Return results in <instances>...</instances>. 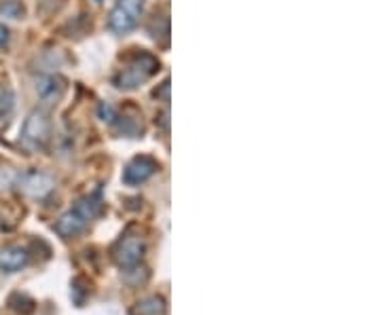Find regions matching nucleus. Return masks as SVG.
<instances>
[{"label":"nucleus","mask_w":381,"mask_h":315,"mask_svg":"<svg viewBox=\"0 0 381 315\" xmlns=\"http://www.w3.org/2000/svg\"><path fill=\"white\" fill-rule=\"evenodd\" d=\"M159 72V60L151 53H136L126 68H121L115 76V87L117 89H126L131 91L136 87H140L142 83H146L153 74Z\"/></svg>","instance_id":"nucleus-1"},{"label":"nucleus","mask_w":381,"mask_h":315,"mask_svg":"<svg viewBox=\"0 0 381 315\" xmlns=\"http://www.w3.org/2000/svg\"><path fill=\"white\" fill-rule=\"evenodd\" d=\"M51 140V119L43 108L32 110L21 127V142L30 150H45Z\"/></svg>","instance_id":"nucleus-2"},{"label":"nucleus","mask_w":381,"mask_h":315,"mask_svg":"<svg viewBox=\"0 0 381 315\" xmlns=\"http://www.w3.org/2000/svg\"><path fill=\"white\" fill-rule=\"evenodd\" d=\"M144 250H146L144 237H142L140 233L127 231V233H123V235L115 242V246H113V250H111V256H113V260H115L117 267H121V269H133V267L140 264V260H142V256H144Z\"/></svg>","instance_id":"nucleus-3"},{"label":"nucleus","mask_w":381,"mask_h":315,"mask_svg":"<svg viewBox=\"0 0 381 315\" xmlns=\"http://www.w3.org/2000/svg\"><path fill=\"white\" fill-rule=\"evenodd\" d=\"M142 11L144 0H117L108 17V28L115 34H129L138 26Z\"/></svg>","instance_id":"nucleus-4"},{"label":"nucleus","mask_w":381,"mask_h":315,"mask_svg":"<svg viewBox=\"0 0 381 315\" xmlns=\"http://www.w3.org/2000/svg\"><path fill=\"white\" fill-rule=\"evenodd\" d=\"M159 172V163L153 159V157H146V155H140V157H133L123 170V182L129 187H138L146 180H151L155 174Z\"/></svg>","instance_id":"nucleus-5"},{"label":"nucleus","mask_w":381,"mask_h":315,"mask_svg":"<svg viewBox=\"0 0 381 315\" xmlns=\"http://www.w3.org/2000/svg\"><path fill=\"white\" fill-rule=\"evenodd\" d=\"M54 187H56L54 178L43 172H28L19 178V189L34 199H45L54 190Z\"/></svg>","instance_id":"nucleus-6"},{"label":"nucleus","mask_w":381,"mask_h":315,"mask_svg":"<svg viewBox=\"0 0 381 315\" xmlns=\"http://www.w3.org/2000/svg\"><path fill=\"white\" fill-rule=\"evenodd\" d=\"M36 93L47 104H58L66 93V81L58 74H45L36 81Z\"/></svg>","instance_id":"nucleus-7"},{"label":"nucleus","mask_w":381,"mask_h":315,"mask_svg":"<svg viewBox=\"0 0 381 315\" xmlns=\"http://www.w3.org/2000/svg\"><path fill=\"white\" fill-rule=\"evenodd\" d=\"M87 224H89V220L76 207H72L70 212H66L62 218L56 222V233L64 239H72V237L81 235L87 229Z\"/></svg>","instance_id":"nucleus-8"},{"label":"nucleus","mask_w":381,"mask_h":315,"mask_svg":"<svg viewBox=\"0 0 381 315\" xmlns=\"http://www.w3.org/2000/svg\"><path fill=\"white\" fill-rule=\"evenodd\" d=\"M28 264V252L19 246H6L0 250V269L6 273L21 271Z\"/></svg>","instance_id":"nucleus-9"},{"label":"nucleus","mask_w":381,"mask_h":315,"mask_svg":"<svg viewBox=\"0 0 381 315\" xmlns=\"http://www.w3.org/2000/svg\"><path fill=\"white\" fill-rule=\"evenodd\" d=\"M166 311L168 305L161 296H146L129 309V315H166Z\"/></svg>","instance_id":"nucleus-10"},{"label":"nucleus","mask_w":381,"mask_h":315,"mask_svg":"<svg viewBox=\"0 0 381 315\" xmlns=\"http://www.w3.org/2000/svg\"><path fill=\"white\" fill-rule=\"evenodd\" d=\"M74 207H76L89 222L96 220V218L102 214V207H104L102 197H100V190H96V192H91V195H85L83 199H78V203H76Z\"/></svg>","instance_id":"nucleus-11"},{"label":"nucleus","mask_w":381,"mask_h":315,"mask_svg":"<svg viewBox=\"0 0 381 315\" xmlns=\"http://www.w3.org/2000/svg\"><path fill=\"white\" fill-rule=\"evenodd\" d=\"M13 207H15V203H11V201H0V229H4V231L15 229L17 222H19L21 212H13V214H11Z\"/></svg>","instance_id":"nucleus-12"},{"label":"nucleus","mask_w":381,"mask_h":315,"mask_svg":"<svg viewBox=\"0 0 381 315\" xmlns=\"http://www.w3.org/2000/svg\"><path fill=\"white\" fill-rule=\"evenodd\" d=\"M15 106V93L9 85L0 83V119H6L13 113Z\"/></svg>","instance_id":"nucleus-13"},{"label":"nucleus","mask_w":381,"mask_h":315,"mask_svg":"<svg viewBox=\"0 0 381 315\" xmlns=\"http://www.w3.org/2000/svg\"><path fill=\"white\" fill-rule=\"evenodd\" d=\"M26 9L19 0H0V17H9V19H19L24 17Z\"/></svg>","instance_id":"nucleus-14"},{"label":"nucleus","mask_w":381,"mask_h":315,"mask_svg":"<svg viewBox=\"0 0 381 315\" xmlns=\"http://www.w3.org/2000/svg\"><path fill=\"white\" fill-rule=\"evenodd\" d=\"M11 307L15 311H19V314H30L34 309V303L28 296H24V294H13L11 296Z\"/></svg>","instance_id":"nucleus-15"},{"label":"nucleus","mask_w":381,"mask_h":315,"mask_svg":"<svg viewBox=\"0 0 381 315\" xmlns=\"http://www.w3.org/2000/svg\"><path fill=\"white\" fill-rule=\"evenodd\" d=\"M100 115H102L104 121H113L115 119V113H113V108L108 104H100Z\"/></svg>","instance_id":"nucleus-16"},{"label":"nucleus","mask_w":381,"mask_h":315,"mask_svg":"<svg viewBox=\"0 0 381 315\" xmlns=\"http://www.w3.org/2000/svg\"><path fill=\"white\" fill-rule=\"evenodd\" d=\"M9 38H11L9 28L0 24V47H6V45H9Z\"/></svg>","instance_id":"nucleus-17"}]
</instances>
